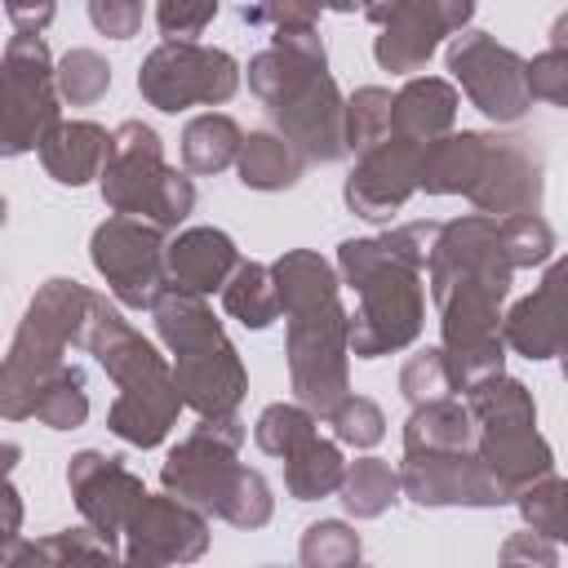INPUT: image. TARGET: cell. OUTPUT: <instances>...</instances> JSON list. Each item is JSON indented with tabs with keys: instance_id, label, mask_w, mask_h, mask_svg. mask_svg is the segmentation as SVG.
<instances>
[{
	"instance_id": "obj_44",
	"label": "cell",
	"mask_w": 568,
	"mask_h": 568,
	"mask_svg": "<svg viewBox=\"0 0 568 568\" xmlns=\"http://www.w3.org/2000/svg\"><path fill=\"white\" fill-rule=\"evenodd\" d=\"M89 22L106 40H129L142 31V0H89Z\"/></svg>"
},
{
	"instance_id": "obj_20",
	"label": "cell",
	"mask_w": 568,
	"mask_h": 568,
	"mask_svg": "<svg viewBox=\"0 0 568 568\" xmlns=\"http://www.w3.org/2000/svg\"><path fill=\"white\" fill-rule=\"evenodd\" d=\"M475 453L484 470L497 479L506 501H515L519 488L555 470V448L537 426H501V430H475Z\"/></svg>"
},
{
	"instance_id": "obj_14",
	"label": "cell",
	"mask_w": 568,
	"mask_h": 568,
	"mask_svg": "<svg viewBox=\"0 0 568 568\" xmlns=\"http://www.w3.org/2000/svg\"><path fill=\"white\" fill-rule=\"evenodd\" d=\"M67 488L75 497V510L80 519L106 541L120 550V537L133 519V510L142 506L146 497V484L120 462V457H106L98 448H84L67 462Z\"/></svg>"
},
{
	"instance_id": "obj_33",
	"label": "cell",
	"mask_w": 568,
	"mask_h": 568,
	"mask_svg": "<svg viewBox=\"0 0 568 568\" xmlns=\"http://www.w3.org/2000/svg\"><path fill=\"white\" fill-rule=\"evenodd\" d=\"M53 80H58V98L71 102V106H93L106 98L111 89V67L98 49H71L58 67H53Z\"/></svg>"
},
{
	"instance_id": "obj_28",
	"label": "cell",
	"mask_w": 568,
	"mask_h": 568,
	"mask_svg": "<svg viewBox=\"0 0 568 568\" xmlns=\"http://www.w3.org/2000/svg\"><path fill=\"white\" fill-rule=\"evenodd\" d=\"M337 497H342V506L355 519H377V515H386L399 501V470L390 462H382V457L346 462L342 484H337Z\"/></svg>"
},
{
	"instance_id": "obj_4",
	"label": "cell",
	"mask_w": 568,
	"mask_h": 568,
	"mask_svg": "<svg viewBox=\"0 0 568 568\" xmlns=\"http://www.w3.org/2000/svg\"><path fill=\"white\" fill-rule=\"evenodd\" d=\"M244 422L235 413L226 417H200V426L178 439L160 466L164 493L191 501L195 510L231 524V528H262L275 515V497L262 470L240 462Z\"/></svg>"
},
{
	"instance_id": "obj_38",
	"label": "cell",
	"mask_w": 568,
	"mask_h": 568,
	"mask_svg": "<svg viewBox=\"0 0 568 568\" xmlns=\"http://www.w3.org/2000/svg\"><path fill=\"white\" fill-rule=\"evenodd\" d=\"M324 422L333 426V439H337V444H351V448H373V444L386 435L382 408H377L368 395H351V390L324 413Z\"/></svg>"
},
{
	"instance_id": "obj_2",
	"label": "cell",
	"mask_w": 568,
	"mask_h": 568,
	"mask_svg": "<svg viewBox=\"0 0 568 568\" xmlns=\"http://www.w3.org/2000/svg\"><path fill=\"white\" fill-rule=\"evenodd\" d=\"M248 89L271 111L275 133H284L306 160L333 164L346 155V98L328 75V53L315 27L275 31L271 49L248 58Z\"/></svg>"
},
{
	"instance_id": "obj_3",
	"label": "cell",
	"mask_w": 568,
	"mask_h": 568,
	"mask_svg": "<svg viewBox=\"0 0 568 568\" xmlns=\"http://www.w3.org/2000/svg\"><path fill=\"white\" fill-rule=\"evenodd\" d=\"M80 342L102 364V373L120 386L115 404L106 408V430L120 435L133 448L164 444L178 413H182V395H178L169 359L115 306H106V297H98V293L89 302Z\"/></svg>"
},
{
	"instance_id": "obj_21",
	"label": "cell",
	"mask_w": 568,
	"mask_h": 568,
	"mask_svg": "<svg viewBox=\"0 0 568 568\" xmlns=\"http://www.w3.org/2000/svg\"><path fill=\"white\" fill-rule=\"evenodd\" d=\"M559 284H564V266H546L541 284L528 297H519L501 320V342L515 346L524 359H555L564 346Z\"/></svg>"
},
{
	"instance_id": "obj_22",
	"label": "cell",
	"mask_w": 568,
	"mask_h": 568,
	"mask_svg": "<svg viewBox=\"0 0 568 568\" xmlns=\"http://www.w3.org/2000/svg\"><path fill=\"white\" fill-rule=\"evenodd\" d=\"M106 142H111V133L102 124H93V120H62L58 115L44 129V138H40L36 151H40V164H44V173L53 182L84 186V182H93L102 173Z\"/></svg>"
},
{
	"instance_id": "obj_17",
	"label": "cell",
	"mask_w": 568,
	"mask_h": 568,
	"mask_svg": "<svg viewBox=\"0 0 568 568\" xmlns=\"http://www.w3.org/2000/svg\"><path fill=\"white\" fill-rule=\"evenodd\" d=\"M541 191H546V178H541V151L532 146V138H519V133L501 138V133H493L488 160H484L475 186L466 191V200L479 213L506 217V213L541 209Z\"/></svg>"
},
{
	"instance_id": "obj_16",
	"label": "cell",
	"mask_w": 568,
	"mask_h": 568,
	"mask_svg": "<svg viewBox=\"0 0 568 568\" xmlns=\"http://www.w3.org/2000/svg\"><path fill=\"white\" fill-rule=\"evenodd\" d=\"M417 160H422V142L399 133H386L373 146H364L342 186L346 209L364 222H390V213H399L417 191Z\"/></svg>"
},
{
	"instance_id": "obj_46",
	"label": "cell",
	"mask_w": 568,
	"mask_h": 568,
	"mask_svg": "<svg viewBox=\"0 0 568 568\" xmlns=\"http://www.w3.org/2000/svg\"><path fill=\"white\" fill-rule=\"evenodd\" d=\"M18 541H22V497L9 479H0V564H9Z\"/></svg>"
},
{
	"instance_id": "obj_35",
	"label": "cell",
	"mask_w": 568,
	"mask_h": 568,
	"mask_svg": "<svg viewBox=\"0 0 568 568\" xmlns=\"http://www.w3.org/2000/svg\"><path fill=\"white\" fill-rule=\"evenodd\" d=\"M120 550L106 546L93 528H67L44 541H18L9 564H62V559H115Z\"/></svg>"
},
{
	"instance_id": "obj_5",
	"label": "cell",
	"mask_w": 568,
	"mask_h": 568,
	"mask_svg": "<svg viewBox=\"0 0 568 568\" xmlns=\"http://www.w3.org/2000/svg\"><path fill=\"white\" fill-rule=\"evenodd\" d=\"M333 271L355 293V311H346V351L355 359L395 355L417 342L426 320L422 271L395 257L382 235L342 240Z\"/></svg>"
},
{
	"instance_id": "obj_43",
	"label": "cell",
	"mask_w": 568,
	"mask_h": 568,
	"mask_svg": "<svg viewBox=\"0 0 568 568\" xmlns=\"http://www.w3.org/2000/svg\"><path fill=\"white\" fill-rule=\"evenodd\" d=\"M435 235H439V222H404V226L382 231V244H386L395 257H404L408 266L426 271V257H430V248H435Z\"/></svg>"
},
{
	"instance_id": "obj_32",
	"label": "cell",
	"mask_w": 568,
	"mask_h": 568,
	"mask_svg": "<svg viewBox=\"0 0 568 568\" xmlns=\"http://www.w3.org/2000/svg\"><path fill=\"white\" fill-rule=\"evenodd\" d=\"M320 417L306 404H266L262 417L253 422V444L266 457H288L297 444H306L315 435Z\"/></svg>"
},
{
	"instance_id": "obj_41",
	"label": "cell",
	"mask_w": 568,
	"mask_h": 568,
	"mask_svg": "<svg viewBox=\"0 0 568 568\" xmlns=\"http://www.w3.org/2000/svg\"><path fill=\"white\" fill-rule=\"evenodd\" d=\"M320 0H253L240 9V18L248 27H271V31H302V27H315L320 18Z\"/></svg>"
},
{
	"instance_id": "obj_12",
	"label": "cell",
	"mask_w": 568,
	"mask_h": 568,
	"mask_svg": "<svg viewBox=\"0 0 568 568\" xmlns=\"http://www.w3.org/2000/svg\"><path fill=\"white\" fill-rule=\"evenodd\" d=\"M528 58H519L510 44H497L488 31L462 27L448 44V71L470 98L475 111H484L493 124H515L528 115L532 93H528Z\"/></svg>"
},
{
	"instance_id": "obj_25",
	"label": "cell",
	"mask_w": 568,
	"mask_h": 568,
	"mask_svg": "<svg viewBox=\"0 0 568 568\" xmlns=\"http://www.w3.org/2000/svg\"><path fill=\"white\" fill-rule=\"evenodd\" d=\"M284 462V488L293 501H320V497H333L337 484H342V470H346V457L337 448V439H324L320 430L297 444Z\"/></svg>"
},
{
	"instance_id": "obj_34",
	"label": "cell",
	"mask_w": 568,
	"mask_h": 568,
	"mask_svg": "<svg viewBox=\"0 0 568 568\" xmlns=\"http://www.w3.org/2000/svg\"><path fill=\"white\" fill-rule=\"evenodd\" d=\"M40 426H49V430H75V426H84V417H89V390H84V373L75 368V364H67L44 390H40V399H36V413H31Z\"/></svg>"
},
{
	"instance_id": "obj_11",
	"label": "cell",
	"mask_w": 568,
	"mask_h": 568,
	"mask_svg": "<svg viewBox=\"0 0 568 568\" xmlns=\"http://www.w3.org/2000/svg\"><path fill=\"white\" fill-rule=\"evenodd\" d=\"M164 231L155 222L129 217V213H111L93 240H89V257L93 271L106 280L111 297L129 311H151V302L169 288L164 280Z\"/></svg>"
},
{
	"instance_id": "obj_13",
	"label": "cell",
	"mask_w": 568,
	"mask_h": 568,
	"mask_svg": "<svg viewBox=\"0 0 568 568\" xmlns=\"http://www.w3.org/2000/svg\"><path fill=\"white\" fill-rule=\"evenodd\" d=\"M399 493L417 506H506L475 448H417L399 462Z\"/></svg>"
},
{
	"instance_id": "obj_47",
	"label": "cell",
	"mask_w": 568,
	"mask_h": 568,
	"mask_svg": "<svg viewBox=\"0 0 568 568\" xmlns=\"http://www.w3.org/2000/svg\"><path fill=\"white\" fill-rule=\"evenodd\" d=\"M0 4L18 31H36V36L53 22V9H58V0H0Z\"/></svg>"
},
{
	"instance_id": "obj_50",
	"label": "cell",
	"mask_w": 568,
	"mask_h": 568,
	"mask_svg": "<svg viewBox=\"0 0 568 568\" xmlns=\"http://www.w3.org/2000/svg\"><path fill=\"white\" fill-rule=\"evenodd\" d=\"M324 9H333V13H355V9H364V0H320Z\"/></svg>"
},
{
	"instance_id": "obj_31",
	"label": "cell",
	"mask_w": 568,
	"mask_h": 568,
	"mask_svg": "<svg viewBox=\"0 0 568 568\" xmlns=\"http://www.w3.org/2000/svg\"><path fill=\"white\" fill-rule=\"evenodd\" d=\"M515 506L524 515V524L550 541H564L568 537V484L559 479V470H546L541 479H532L528 488L515 493Z\"/></svg>"
},
{
	"instance_id": "obj_1",
	"label": "cell",
	"mask_w": 568,
	"mask_h": 568,
	"mask_svg": "<svg viewBox=\"0 0 568 568\" xmlns=\"http://www.w3.org/2000/svg\"><path fill=\"white\" fill-rule=\"evenodd\" d=\"M280 315L288 320V382L297 404L328 413L351 390V351H346V306L342 280L328 257L315 248H288L271 262Z\"/></svg>"
},
{
	"instance_id": "obj_9",
	"label": "cell",
	"mask_w": 568,
	"mask_h": 568,
	"mask_svg": "<svg viewBox=\"0 0 568 568\" xmlns=\"http://www.w3.org/2000/svg\"><path fill=\"white\" fill-rule=\"evenodd\" d=\"M58 102L49 44L36 31H18L0 53V160L36 151L58 120Z\"/></svg>"
},
{
	"instance_id": "obj_10",
	"label": "cell",
	"mask_w": 568,
	"mask_h": 568,
	"mask_svg": "<svg viewBox=\"0 0 568 568\" xmlns=\"http://www.w3.org/2000/svg\"><path fill=\"white\" fill-rule=\"evenodd\" d=\"M240 62L226 49L195 44V40H164L138 67V93L155 111H186V106H222L240 89Z\"/></svg>"
},
{
	"instance_id": "obj_29",
	"label": "cell",
	"mask_w": 568,
	"mask_h": 568,
	"mask_svg": "<svg viewBox=\"0 0 568 568\" xmlns=\"http://www.w3.org/2000/svg\"><path fill=\"white\" fill-rule=\"evenodd\" d=\"M222 306L231 320H240L244 328H266L280 320V297H275V280H271V266L262 262H244L226 275L222 284Z\"/></svg>"
},
{
	"instance_id": "obj_45",
	"label": "cell",
	"mask_w": 568,
	"mask_h": 568,
	"mask_svg": "<svg viewBox=\"0 0 568 568\" xmlns=\"http://www.w3.org/2000/svg\"><path fill=\"white\" fill-rule=\"evenodd\" d=\"M501 564H541V568H555V564H559V546H555L550 537H541V532L528 528V532L506 537Z\"/></svg>"
},
{
	"instance_id": "obj_36",
	"label": "cell",
	"mask_w": 568,
	"mask_h": 568,
	"mask_svg": "<svg viewBox=\"0 0 568 568\" xmlns=\"http://www.w3.org/2000/svg\"><path fill=\"white\" fill-rule=\"evenodd\" d=\"M302 564L306 568H351L359 564L364 546H359V532L342 519H320L302 532V546H297Z\"/></svg>"
},
{
	"instance_id": "obj_30",
	"label": "cell",
	"mask_w": 568,
	"mask_h": 568,
	"mask_svg": "<svg viewBox=\"0 0 568 568\" xmlns=\"http://www.w3.org/2000/svg\"><path fill=\"white\" fill-rule=\"evenodd\" d=\"M497 244H501V257L510 262V271L546 266L555 257V226L537 209L506 213V217H497Z\"/></svg>"
},
{
	"instance_id": "obj_6",
	"label": "cell",
	"mask_w": 568,
	"mask_h": 568,
	"mask_svg": "<svg viewBox=\"0 0 568 568\" xmlns=\"http://www.w3.org/2000/svg\"><path fill=\"white\" fill-rule=\"evenodd\" d=\"M155 333L173 355V382L182 395V408H195L200 417H226L240 408L248 390V373L240 351L231 346L222 320L209 311L204 297L164 288L151 302Z\"/></svg>"
},
{
	"instance_id": "obj_24",
	"label": "cell",
	"mask_w": 568,
	"mask_h": 568,
	"mask_svg": "<svg viewBox=\"0 0 568 568\" xmlns=\"http://www.w3.org/2000/svg\"><path fill=\"white\" fill-rule=\"evenodd\" d=\"M306 155L284 138V133H248L240 138V151H235V173L248 191H288L302 173H306Z\"/></svg>"
},
{
	"instance_id": "obj_40",
	"label": "cell",
	"mask_w": 568,
	"mask_h": 568,
	"mask_svg": "<svg viewBox=\"0 0 568 568\" xmlns=\"http://www.w3.org/2000/svg\"><path fill=\"white\" fill-rule=\"evenodd\" d=\"M399 395L408 404H426V399L453 395L448 364H444V351L439 346H426V351H417V355L404 359V368H399Z\"/></svg>"
},
{
	"instance_id": "obj_42",
	"label": "cell",
	"mask_w": 568,
	"mask_h": 568,
	"mask_svg": "<svg viewBox=\"0 0 568 568\" xmlns=\"http://www.w3.org/2000/svg\"><path fill=\"white\" fill-rule=\"evenodd\" d=\"M213 18H217V0H160L155 4V22L164 40H195Z\"/></svg>"
},
{
	"instance_id": "obj_18",
	"label": "cell",
	"mask_w": 568,
	"mask_h": 568,
	"mask_svg": "<svg viewBox=\"0 0 568 568\" xmlns=\"http://www.w3.org/2000/svg\"><path fill=\"white\" fill-rule=\"evenodd\" d=\"M364 18L382 31L373 40V58L390 75L422 71L444 40V27L430 18L422 0H364Z\"/></svg>"
},
{
	"instance_id": "obj_49",
	"label": "cell",
	"mask_w": 568,
	"mask_h": 568,
	"mask_svg": "<svg viewBox=\"0 0 568 568\" xmlns=\"http://www.w3.org/2000/svg\"><path fill=\"white\" fill-rule=\"evenodd\" d=\"M18 462H22V448H18V444H9V439H4V444H0V479H9V475H13V466H18Z\"/></svg>"
},
{
	"instance_id": "obj_51",
	"label": "cell",
	"mask_w": 568,
	"mask_h": 568,
	"mask_svg": "<svg viewBox=\"0 0 568 568\" xmlns=\"http://www.w3.org/2000/svg\"><path fill=\"white\" fill-rule=\"evenodd\" d=\"M4 217H9V204H4V195H0V226H4Z\"/></svg>"
},
{
	"instance_id": "obj_15",
	"label": "cell",
	"mask_w": 568,
	"mask_h": 568,
	"mask_svg": "<svg viewBox=\"0 0 568 568\" xmlns=\"http://www.w3.org/2000/svg\"><path fill=\"white\" fill-rule=\"evenodd\" d=\"M120 541H124L120 555L142 568L191 564L209 550V519H204V510H195L191 501H182L173 493H164V497L146 493Z\"/></svg>"
},
{
	"instance_id": "obj_8",
	"label": "cell",
	"mask_w": 568,
	"mask_h": 568,
	"mask_svg": "<svg viewBox=\"0 0 568 568\" xmlns=\"http://www.w3.org/2000/svg\"><path fill=\"white\" fill-rule=\"evenodd\" d=\"M98 186L111 213L155 222L160 231H173L195 209V182L164 160L160 133L142 120H120L111 129Z\"/></svg>"
},
{
	"instance_id": "obj_39",
	"label": "cell",
	"mask_w": 568,
	"mask_h": 568,
	"mask_svg": "<svg viewBox=\"0 0 568 568\" xmlns=\"http://www.w3.org/2000/svg\"><path fill=\"white\" fill-rule=\"evenodd\" d=\"M524 71H528V93H532V102L568 106V49H564V22L555 27L550 49H541L532 62H524Z\"/></svg>"
},
{
	"instance_id": "obj_26",
	"label": "cell",
	"mask_w": 568,
	"mask_h": 568,
	"mask_svg": "<svg viewBox=\"0 0 568 568\" xmlns=\"http://www.w3.org/2000/svg\"><path fill=\"white\" fill-rule=\"evenodd\" d=\"M417 448H475V417L466 413V404L453 395L413 404L404 422V453Z\"/></svg>"
},
{
	"instance_id": "obj_23",
	"label": "cell",
	"mask_w": 568,
	"mask_h": 568,
	"mask_svg": "<svg viewBox=\"0 0 568 568\" xmlns=\"http://www.w3.org/2000/svg\"><path fill=\"white\" fill-rule=\"evenodd\" d=\"M457 106H462V98L448 80L408 75V84L399 93H390V133L413 138V142H430V138L453 129Z\"/></svg>"
},
{
	"instance_id": "obj_19",
	"label": "cell",
	"mask_w": 568,
	"mask_h": 568,
	"mask_svg": "<svg viewBox=\"0 0 568 568\" xmlns=\"http://www.w3.org/2000/svg\"><path fill=\"white\" fill-rule=\"evenodd\" d=\"M235 266H240V248L217 226H191L164 244V280L178 293H195V297L222 293Z\"/></svg>"
},
{
	"instance_id": "obj_7",
	"label": "cell",
	"mask_w": 568,
	"mask_h": 568,
	"mask_svg": "<svg viewBox=\"0 0 568 568\" xmlns=\"http://www.w3.org/2000/svg\"><path fill=\"white\" fill-rule=\"evenodd\" d=\"M93 288L80 280H44L18 320V333L0 359V417L27 422L36 413L40 390L67 368V346L80 342Z\"/></svg>"
},
{
	"instance_id": "obj_37",
	"label": "cell",
	"mask_w": 568,
	"mask_h": 568,
	"mask_svg": "<svg viewBox=\"0 0 568 568\" xmlns=\"http://www.w3.org/2000/svg\"><path fill=\"white\" fill-rule=\"evenodd\" d=\"M390 133V89L364 84L346 98V151H364Z\"/></svg>"
},
{
	"instance_id": "obj_27",
	"label": "cell",
	"mask_w": 568,
	"mask_h": 568,
	"mask_svg": "<svg viewBox=\"0 0 568 568\" xmlns=\"http://www.w3.org/2000/svg\"><path fill=\"white\" fill-rule=\"evenodd\" d=\"M240 124L222 111H204L195 120H186L182 129V164L186 173H222L235 164V151H240Z\"/></svg>"
},
{
	"instance_id": "obj_48",
	"label": "cell",
	"mask_w": 568,
	"mask_h": 568,
	"mask_svg": "<svg viewBox=\"0 0 568 568\" xmlns=\"http://www.w3.org/2000/svg\"><path fill=\"white\" fill-rule=\"evenodd\" d=\"M426 9H430V18L444 27V36H457L466 22H470V13H475V0H422Z\"/></svg>"
}]
</instances>
